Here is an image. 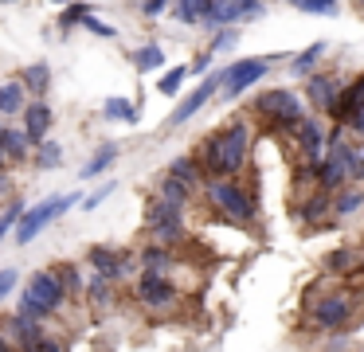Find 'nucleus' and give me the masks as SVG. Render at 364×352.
<instances>
[{
    "label": "nucleus",
    "instance_id": "nucleus-1",
    "mask_svg": "<svg viewBox=\"0 0 364 352\" xmlns=\"http://www.w3.org/2000/svg\"><path fill=\"white\" fill-rule=\"evenodd\" d=\"M247 156H251V125L247 122H231L228 129L212 133L200 149V164L212 180H235L247 169Z\"/></svg>",
    "mask_w": 364,
    "mask_h": 352
},
{
    "label": "nucleus",
    "instance_id": "nucleus-2",
    "mask_svg": "<svg viewBox=\"0 0 364 352\" xmlns=\"http://www.w3.org/2000/svg\"><path fill=\"white\" fill-rule=\"evenodd\" d=\"M63 302H67V289H63V282L55 278V270H36L32 278L24 282V289H20V317H32V321H48L51 313H59L63 309Z\"/></svg>",
    "mask_w": 364,
    "mask_h": 352
},
{
    "label": "nucleus",
    "instance_id": "nucleus-3",
    "mask_svg": "<svg viewBox=\"0 0 364 352\" xmlns=\"http://www.w3.org/2000/svg\"><path fill=\"white\" fill-rule=\"evenodd\" d=\"M255 114L262 117V122H270V129L278 133H298V125L306 122V102L298 98L294 90H262L259 98H255Z\"/></svg>",
    "mask_w": 364,
    "mask_h": 352
},
{
    "label": "nucleus",
    "instance_id": "nucleus-4",
    "mask_svg": "<svg viewBox=\"0 0 364 352\" xmlns=\"http://www.w3.org/2000/svg\"><path fill=\"white\" fill-rule=\"evenodd\" d=\"M208 203L231 223H255L259 219V200L239 188V180H208Z\"/></svg>",
    "mask_w": 364,
    "mask_h": 352
},
{
    "label": "nucleus",
    "instance_id": "nucleus-5",
    "mask_svg": "<svg viewBox=\"0 0 364 352\" xmlns=\"http://www.w3.org/2000/svg\"><path fill=\"white\" fill-rule=\"evenodd\" d=\"M75 203H82L79 192H63V196H48L43 203H36V208L24 211V219L16 223V231H12V239L20 242V247H28V242L36 239L40 231H48L51 223H55L59 215H67V211L75 208Z\"/></svg>",
    "mask_w": 364,
    "mask_h": 352
},
{
    "label": "nucleus",
    "instance_id": "nucleus-6",
    "mask_svg": "<svg viewBox=\"0 0 364 352\" xmlns=\"http://www.w3.org/2000/svg\"><path fill=\"white\" fill-rule=\"evenodd\" d=\"M278 63V55H251V59H235L231 67H223V98H239L243 90H251L255 82L270 75V67Z\"/></svg>",
    "mask_w": 364,
    "mask_h": 352
},
{
    "label": "nucleus",
    "instance_id": "nucleus-7",
    "mask_svg": "<svg viewBox=\"0 0 364 352\" xmlns=\"http://www.w3.org/2000/svg\"><path fill=\"white\" fill-rule=\"evenodd\" d=\"M309 321L321 333H337L353 321V297L348 294H325L321 302H309Z\"/></svg>",
    "mask_w": 364,
    "mask_h": 352
},
{
    "label": "nucleus",
    "instance_id": "nucleus-8",
    "mask_svg": "<svg viewBox=\"0 0 364 352\" xmlns=\"http://www.w3.org/2000/svg\"><path fill=\"white\" fill-rule=\"evenodd\" d=\"M134 297L145 305V309L165 313V309H173V305L181 302V289H176L165 274H141V278H137V286H134Z\"/></svg>",
    "mask_w": 364,
    "mask_h": 352
},
{
    "label": "nucleus",
    "instance_id": "nucleus-9",
    "mask_svg": "<svg viewBox=\"0 0 364 352\" xmlns=\"http://www.w3.org/2000/svg\"><path fill=\"white\" fill-rule=\"evenodd\" d=\"M223 90V70H212V75L204 78V82L196 86V90L188 94V98L181 102V106L173 110V114H168V122H165V129H176V125H184V122H192V117L200 114V110L208 106V102L215 98V94Z\"/></svg>",
    "mask_w": 364,
    "mask_h": 352
},
{
    "label": "nucleus",
    "instance_id": "nucleus-10",
    "mask_svg": "<svg viewBox=\"0 0 364 352\" xmlns=\"http://www.w3.org/2000/svg\"><path fill=\"white\" fill-rule=\"evenodd\" d=\"M294 145H298V156L309 164V169L321 161L325 149H329V129H325L321 114H309L306 122L298 125V133H294Z\"/></svg>",
    "mask_w": 364,
    "mask_h": 352
},
{
    "label": "nucleus",
    "instance_id": "nucleus-11",
    "mask_svg": "<svg viewBox=\"0 0 364 352\" xmlns=\"http://www.w3.org/2000/svg\"><path fill=\"white\" fill-rule=\"evenodd\" d=\"M87 262L95 266V274L98 278H106V282H118V278H126V274H134V266H137V258L134 255H126V250H118V247H90L87 250Z\"/></svg>",
    "mask_w": 364,
    "mask_h": 352
},
{
    "label": "nucleus",
    "instance_id": "nucleus-12",
    "mask_svg": "<svg viewBox=\"0 0 364 352\" xmlns=\"http://www.w3.org/2000/svg\"><path fill=\"white\" fill-rule=\"evenodd\" d=\"M262 16V0H215L212 16L204 20L208 31H223V28H235L239 20H255Z\"/></svg>",
    "mask_w": 364,
    "mask_h": 352
},
{
    "label": "nucleus",
    "instance_id": "nucleus-13",
    "mask_svg": "<svg viewBox=\"0 0 364 352\" xmlns=\"http://www.w3.org/2000/svg\"><path fill=\"white\" fill-rule=\"evenodd\" d=\"M345 78L341 75H309L306 78V98H309V106L317 110V114H333L337 110V102H341V94H345Z\"/></svg>",
    "mask_w": 364,
    "mask_h": 352
},
{
    "label": "nucleus",
    "instance_id": "nucleus-14",
    "mask_svg": "<svg viewBox=\"0 0 364 352\" xmlns=\"http://www.w3.org/2000/svg\"><path fill=\"white\" fill-rule=\"evenodd\" d=\"M51 125H55V114H51L48 102H28V110H24V133H28V141H32V145H43V141H48Z\"/></svg>",
    "mask_w": 364,
    "mask_h": 352
},
{
    "label": "nucleus",
    "instance_id": "nucleus-15",
    "mask_svg": "<svg viewBox=\"0 0 364 352\" xmlns=\"http://www.w3.org/2000/svg\"><path fill=\"white\" fill-rule=\"evenodd\" d=\"M4 333H9V341L16 344V352H20V348H32L36 341H43V336H48V329H43L40 321H32V317H20V313H12L9 325H4Z\"/></svg>",
    "mask_w": 364,
    "mask_h": 352
},
{
    "label": "nucleus",
    "instance_id": "nucleus-16",
    "mask_svg": "<svg viewBox=\"0 0 364 352\" xmlns=\"http://www.w3.org/2000/svg\"><path fill=\"white\" fill-rule=\"evenodd\" d=\"M329 211H333V196L314 192V196H306V200H298V223L314 227V223H321V219H329Z\"/></svg>",
    "mask_w": 364,
    "mask_h": 352
},
{
    "label": "nucleus",
    "instance_id": "nucleus-17",
    "mask_svg": "<svg viewBox=\"0 0 364 352\" xmlns=\"http://www.w3.org/2000/svg\"><path fill=\"white\" fill-rule=\"evenodd\" d=\"M122 156V149H118V141H106V145H98L95 149V156H90L87 164H82V172H79V180H95V176H102L106 169H110L114 161Z\"/></svg>",
    "mask_w": 364,
    "mask_h": 352
},
{
    "label": "nucleus",
    "instance_id": "nucleus-18",
    "mask_svg": "<svg viewBox=\"0 0 364 352\" xmlns=\"http://www.w3.org/2000/svg\"><path fill=\"white\" fill-rule=\"evenodd\" d=\"M325 51H329V43H325V39H317V43H309L301 55H294V59H290L294 78H309V75H314V67L325 59Z\"/></svg>",
    "mask_w": 364,
    "mask_h": 352
},
{
    "label": "nucleus",
    "instance_id": "nucleus-19",
    "mask_svg": "<svg viewBox=\"0 0 364 352\" xmlns=\"http://www.w3.org/2000/svg\"><path fill=\"white\" fill-rule=\"evenodd\" d=\"M137 266H141L145 274H168V270H173V250H168V247H157V242H149V247L137 255Z\"/></svg>",
    "mask_w": 364,
    "mask_h": 352
},
{
    "label": "nucleus",
    "instance_id": "nucleus-20",
    "mask_svg": "<svg viewBox=\"0 0 364 352\" xmlns=\"http://www.w3.org/2000/svg\"><path fill=\"white\" fill-rule=\"evenodd\" d=\"M28 110V90L24 82H0V117H9V114H24Z\"/></svg>",
    "mask_w": 364,
    "mask_h": 352
},
{
    "label": "nucleus",
    "instance_id": "nucleus-21",
    "mask_svg": "<svg viewBox=\"0 0 364 352\" xmlns=\"http://www.w3.org/2000/svg\"><path fill=\"white\" fill-rule=\"evenodd\" d=\"M168 176L181 180V184L196 188L200 180H204V164L196 161V156H173V164H168Z\"/></svg>",
    "mask_w": 364,
    "mask_h": 352
},
{
    "label": "nucleus",
    "instance_id": "nucleus-22",
    "mask_svg": "<svg viewBox=\"0 0 364 352\" xmlns=\"http://www.w3.org/2000/svg\"><path fill=\"white\" fill-rule=\"evenodd\" d=\"M20 82H24V90L36 94V102H40V94L51 90V67H48V63H32V67L20 75Z\"/></svg>",
    "mask_w": 364,
    "mask_h": 352
},
{
    "label": "nucleus",
    "instance_id": "nucleus-23",
    "mask_svg": "<svg viewBox=\"0 0 364 352\" xmlns=\"http://www.w3.org/2000/svg\"><path fill=\"white\" fill-rule=\"evenodd\" d=\"M176 219H184V208H181V203L161 200V196L149 203V211H145V223H149V231H153V227H161V223H176Z\"/></svg>",
    "mask_w": 364,
    "mask_h": 352
},
{
    "label": "nucleus",
    "instance_id": "nucleus-24",
    "mask_svg": "<svg viewBox=\"0 0 364 352\" xmlns=\"http://www.w3.org/2000/svg\"><path fill=\"white\" fill-rule=\"evenodd\" d=\"M176 4V20L181 23H204L212 16L215 0H173Z\"/></svg>",
    "mask_w": 364,
    "mask_h": 352
},
{
    "label": "nucleus",
    "instance_id": "nucleus-25",
    "mask_svg": "<svg viewBox=\"0 0 364 352\" xmlns=\"http://www.w3.org/2000/svg\"><path fill=\"white\" fill-rule=\"evenodd\" d=\"M102 117H106V122L137 125V102H129V98H106L102 102Z\"/></svg>",
    "mask_w": 364,
    "mask_h": 352
},
{
    "label": "nucleus",
    "instance_id": "nucleus-26",
    "mask_svg": "<svg viewBox=\"0 0 364 352\" xmlns=\"http://www.w3.org/2000/svg\"><path fill=\"white\" fill-rule=\"evenodd\" d=\"M0 141H4V149H9V156H12V161H28V156L36 153V145L28 141V133H24V129H9V125H4Z\"/></svg>",
    "mask_w": 364,
    "mask_h": 352
},
{
    "label": "nucleus",
    "instance_id": "nucleus-27",
    "mask_svg": "<svg viewBox=\"0 0 364 352\" xmlns=\"http://www.w3.org/2000/svg\"><path fill=\"white\" fill-rule=\"evenodd\" d=\"M360 208H364V188H345V192L333 196V215H341V219L356 215Z\"/></svg>",
    "mask_w": 364,
    "mask_h": 352
},
{
    "label": "nucleus",
    "instance_id": "nucleus-28",
    "mask_svg": "<svg viewBox=\"0 0 364 352\" xmlns=\"http://www.w3.org/2000/svg\"><path fill=\"white\" fill-rule=\"evenodd\" d=\"M51 270H55V278L63 282L67 297H79L82 289H87V282H82V274H79V266H75V262H59V266H51Z\"/></svg>",
    "mask_w": 364,
    "mask_h": 352
},
{
    "label": "nucleus",
    "instance_id": "nucleus-29",
    "mask_svg": "<svg viewBox=\"0 0 364 352\" xmlns=\"http://www.w3.org/2000/svg\"><path fill=\"white\" fill-rule=\"evenodd\" d=\"M134 67L141 70V75H149V70L165 67V51H161L157 43H145V47H137V51H134Z\"/></svg>",
    "mask_w": 364,
    "mask_h": 352
},
{
    "label": "nucleus",
    "instance_id": "nucleus-30",
    "mask_svg": "<svg viewBox=\"0 0 364 352\" xmlns=\"http://www.w3.org/2000/svg\"><path fill=\"white\" fill-rule=\"evenodd\" d=\"M157 196H161V200H168V203H181V208H184V203H188V196H192V188L181 184V180H173V176L165 172V176H161Z\"/></svg>",
    "mask_w": 364,
    "mask_h": 352
},
{
    "label": "nucleus",
    "instance_id": "nucleus-31",
    "mask_svg": "<svg viewBox=\"0 0 364 352\" xmlns=\"http://www.w3.org/2000/svg\"><path fill=\"white\" fill-rule=\"evenodd\" d=\"M87 297H90V305H98V309H106V305L114 302V282H106V278H90L87 282Z\"/></svg>",
    "mask_w": 364,
    "mask_h": 352
},
{
    "label": "nucleus",
    "instance_id": "nucleus-32",
    "mask_svg": "<svg viewBox=\"0 0 364 352\" xmlns=\"http://www.w3.org/2000/svg\"><path fill=\"white\" fill-rule=\"evenodd\" d=\"M36 164H40V169H59V164H63V145H59V141H43V145H36Z\"/></svg>",
    "mask_w": 364,
    "mask_h": 352
},
{
    "label": "nucleus",
    "instance_id": "nucleus-33",
    "mask_svg": "<svg viewBox=\"0 0 364 352\" xmlns=\"http://www.w3.org/2000/svg\"><path fill=\"white\" fill-rule=\"evenodd\" d=\"M181 239H184V219H176V223H161V227H153V242H157V247H168V250H173Z\"/></svg>",
    "mask_w": 364,
    "mask_h": 352
},
{
    "label": "nucleus",
    "instance_id": "nucleus-34",
    "mask_svg": "<svg viewBox=\"0 0 364 352\" xmlns=\"http://www.w3.org/2000/svg\"><path fill=\"white\" fill-rule=\"evenodd\" d=\"M294 4L298 12H314V16H337L341 12V0H286Z\"/></svg>",
    "mask_w": 364,
    "mask_h": 352
},
{
    "label": "nucleus",
    "instance_id": "nucleus-35",
    "mask_svg": "<svg viewBox=\"0 0 364 352\" xmlns=\"http://www.w3.org/2000/svg\"><path fill=\"white\" fill-rule=\"evenodd\" d=\"M87 16H90V4H75V0H71V4H67L63 12H59V31L79 28V23L87 20Z\"/></svg>",
    "mask_w": 364,
    "mask_h": 352
},
{
    "label": "nucleus",
    "instance_id": "nucleus-36",
    "mask_svg": "<svg viewBox=\"0 0 364 352\" xmlns=\"http://www.w3.org/2000/svg\"><path fill=\"white\" fill-rule=\"evenodd\" d=\"M184 78H188V67H173V70H165V75H161L157 90H161V94H168V98H173V94H181Z\"/></svg>",
    "mask_w": 364,
    "mask_h": 352
},
{
    "label": "nucleus",
    "instance_id": "nucleus-37",
    "mask_svg": "<svg viewBox=\"0 0 364 352\" xmlns=\"http://www.w3.org/2000/svg\"><path fill=\"white\" fill-rule=\"evenodd\" d=\"M353 262H356V255H353L348 247H341V250H333V255L325 258V270H333V274H345Z\"/></svg>",
    "mask_w": 364,
    "mask_h": 352
},
{
    "label": "nucleus",
    "instance_id": "nucleus-38",
    "mask_svg": "<svg viewBox=\"0 0 364 352\" xmlns=\"http://www.w3.org/2000/svg\"><path fill=\"white\" fill-rule=\"evenodd\" d=\"M348 184H364V145H353L348 153Z\"/></svg>",
    "mask_w": 364,
    "mask_h": 352
},
{
    "label": "nucleus",
    "instance_id": "nucleus-39",
    "mask_svg": "<svg viewBox=\"0 0 364 352\" xmlns=\"http://www.w3.org/2000/svg\"><path fill=\"white\" fill-rule=\"evenodd\" d=\"M235 43H239V31L235 28H223V31H215V39H212V47H208V51L220 55V51H228V47H235Z\"/></svg>",
    "mask_w": 364,
    "mask_h": 352
},
{
    "label": "nucleus",
    "instance_id": "nucleus-40",
    "mask_svg": "<svg viewBox=\"0 0 364 352\" xmlns=\"http://www.w3.org/2000/svg\"><path fill=\"white\" fill-rule=\"evenodd\" d=\"M110 192H114V180H110V184H102V188H95L90 196H82V211H95V208H102V203L110 200Z\"/></svg>",
    "mask_w": 364,
    "mask_h": 352
},
{
    "label": "nucleus",
    "instance_id": "nucleus-41",
    "mask_svg": "<svg viewBox=\"0 0 364 352\" xmlns=\"http://www.w3.org/2000/svg\"><path fill=\"white\" fill-rule=\"evenodd\" d=\"M16 282H20L16 266H4V270H0V302H9V294L16 289Z\"/></svg>",
    "mask_w": 364,
    "mask_h": 352
},
{
    "label": "nucleus",
    "instance_id": "nucleus-42",
    "mask_svg": "<svg viewBox=\"0 0 364 352\" xmlns=\"http://www.w3.org/2000/svg\"><path fill=\"white\" fill-rule=\"evenodd\" d=\"M82 28H87V31H95V36H102V39H114V36H118V31H114L110 23H102V20H98V16H95V12H90L87 20H82Z\"/></svg>",
    "mask_w": 364,
    "mask_h": 352
},
{
    "label": "nucleus",
    "instance_id": "nucleus-43",
    "mask_svg": "<svg viewBox=\"0 0 364 352\" xmlns=\"http://www.w3.org/2000/svg\"><path fill=\"white\" fill-rule=\"evenodd\" d=\"M20 352H67V348L55 341V336H43V341H36V344H32V348H20Z\"/></svg>",
    "mask_w": 364,
    "mask_h": 352
},
{
    "label": "nucleus",
    "instance_id": "nucleus-44",
    "mask_svg": "<svg viewBox=\"0 0 364 352\" xmlns=\"http://www.w3.org/2000/svg\"><path fill=\"white\" fill-rule=\"evenodd\" d=\"M165 4H173V0H141V16H149V20H157V16L165 12Z\"/></svg>",
    "mask_w": 364,
    "mask_h": 352
},
{
    "label": "nucleus",
    "instance_id": "nucleus-45",
    "mask_svg": "<svg viewBox=\"0 0 364 352\" xmlns=\"http://www.w3.org/2000/svg\"><path fill=\"white\" fill-rule=\"evenodd\" d=\"M212 59H215V55H212V51H200V55H196V63H192V67H188V70H196V75H204V70H208V67H212Z\"/></svg>",
    "mask_w": 364,
    "mask_h": 352
},
{
    "label": "nucleus",
    "instance_id": "nucleus-46",
    "mask_svg": "<svg viewBox=\"0 0 364 352\" xmlns=\"http://www.w3.org/2000/svg\"><path fill=\"white\" fill-rule=\"evenodd\" d=\"M345 129H356V133H364V110H360L356 117H348V125H345Z\"/></svg>",
    "mask_w": 364,
    "mask_h": 352
},
{
    "label": "nucleus",
    "instance_id": "nucleus-47",
    "mask_svg": "<svg viewBox=\"0 0 364 352\" xmlns=\"http://www.w3.org/2000/svg\"><path fill=\"white\" fill-rule=\"evenodd\" d=\"M9 164H12V156H9V149H4V141H0V172L9 169Z\"/></svg>",
    "mask_w": 364,
    "mask_h": 352
},
{
    "label": "nucleus",
    "instance_id": "nucleus-48",
    "mask_svg": "<svg viewBox=\"0 0 364 352\" xmlns=\"http://www.w3.org/2000/svg\"><path fill=\"white\" fill-rule=\"evenodd\" d=\"M0 352H16V344L9 341V333H0Z\"/></svg>",
    "mask_w": 364,
    "mask_h": 352
},
{
    "label": "nucleus",
    "instance_id": "nucleus-49",
    "mask_svg": "<svg viewBox=\"0 0 364 352\" xmlns=\"http://www.w3.org/2000/svg\"><path fill=\"white\" fill-rule=\"evenodd\" d=\"M4 188H9V180H4V172H0V192H4Z\"/></svg>",
    "mask_w": 364,
    "mask_h": 352
},
{
    "label": "nucleus",
    "instance_id": "nucleus-50",
    "mask_svg": "<svg viewBox=\"0 0 364 352\" xmlns=\"http://www.w3.org/2000/svg\"><path fill=\"white\" fill-rule=\"evenodd\" d=\"M51 4H63V8H67V4H71V0H51Z\"/></svg>",
    "mask_w": 364,
    "mask_h": 352
},
{
    "label": "nucleus",
    "instance_id": "nucleus-51",
    "mask_svg": "<svg viewBox=\"0 0 364 352\" xmlns=\"http://www.w3.org/2000/svg\"><path fill=\"white\" fill-rule=\"evenodd\" d=\"M360 8H364V0H360Z\"/></svg>",
    "mask_w": 364,
    "mask_h": 352
}]
</instances>
